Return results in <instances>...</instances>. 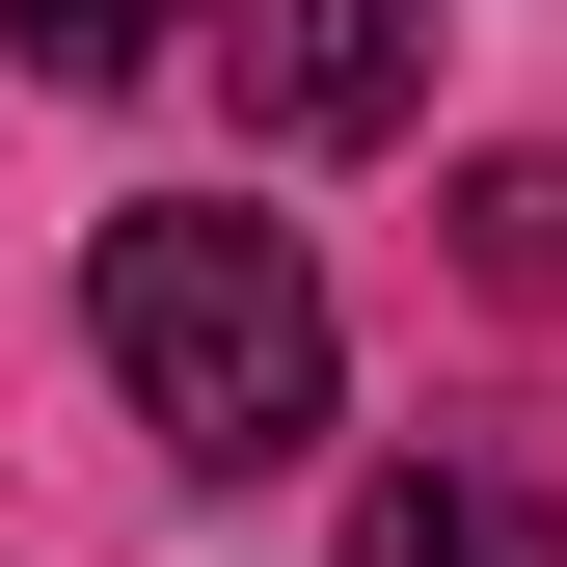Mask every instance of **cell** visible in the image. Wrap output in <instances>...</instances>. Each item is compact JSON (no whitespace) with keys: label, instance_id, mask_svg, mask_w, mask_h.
<instances>
[{"label":"cell","instance_id":"1","mask_svg":"<svg viewBox=\"0 0 567 567\" xmlns=\"http://www.w3.org/2000/svg\"><path fill=\"white\" fill-rule=\"evenodd\" d=\"M82 351H109V405H135L189 486H270V460L351 405V324H324L298 217H217V189H163V217L82 244Z\"/></svg>","mask_w":567,"mask_h":567},{"label":"cell","instance_id":"2","mask_svg":"<svg viewBox=\"0 0 567 567\" xmlns=\"http://www.w3.org/2000/svg\"><path fill=\"white\" fill-rule=\"evenodd\" d=\"M217 109L298 135V163H351V135L433 109V0H217Z\"/></svg>","mask_w":567,"mask_h":567},{"label":"cell","instance_id":"3","mask_svg":"<svg viewBox=\"0 0 567 567\" xmlns=\"http://www.w3.org/2000/svg\"><path fill=\"white\" fill-rule=\"evenodd\" d=\"M351 567H567V486L514 433H405L379 486H351Z\"/></svg>","mask_w":567,"mask_h":567},{"label":"cell","instance_id":"4","mask_svg":"<svg viewBox=\"0 0 567 567\" xmlns=\"http://www.w3.org/2000/svg\"><path fill=\"white\" fill-rule=\"evenodd\" d=\"M460 270L567 324V163H460Z\"/></svg>","mask_w":567,"mask_h":567},{"label":"cell","instance_id":"5","mask_svg":"<svg viewBox=\"0 0 567 567\" xmlns=\"http://www.w3.org/2000/svg\"><path fill=\"white\" fill-rule=\"evenodd\" d=\"M0 54H28V82H163L189 0H0Z\"/></svg>","mask_w":567,"mask_h":567}]
</instances>
